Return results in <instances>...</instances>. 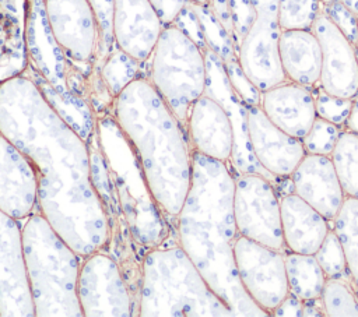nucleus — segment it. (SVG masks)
I'll use <instances>...</instances> for the list:
<instances>
[{"label":"nucleus","instance_id":"43","mask_svg":"<svg viewBox=\"0 0 358 317\" xmlns=\"http://www.w3.org/2000/svg\"><path fill=\"white\" fill-rule=\"evenodd\" d=\"M256 17L278 20V0H249Z\"/></svg>","mask_w":358,"mask_h":317},{"label":"nucleus","instance_id":"1","mask_svg":"<svg viewBox=\"0 0 358 317\" xmlns=\"http://www.w3.org/2000/svg\"><path fill=\"white\" fill-rule=\"evenodd\" d=\"M0 134L32 162L38 209L84 258L105 249L108 218L92 179L88 141L25 71L0 82Z\"/></svg>","mask_w":358,"mask_h":317},{"label":"nucleus","instance_id":"27","mask_svg":"<svg viewBox=\"0 0 358 317\" xmlns=\"http://www.w3.org/2000/svg\"><path fill=\"white\" fill-rule=\"evenodd\" d=\"M333 229L340 237L348 274L358 290V198L345 197L340 212L333 221Z\"/></svg>","mask_w":358,"mask_h":317},{"label":"nucleus","instance_id":"40","mask_svg":"<svg viewBox=\"0 0 358 317\" xmlns=\"http://www.w3.org/2000/svg\"><path fill=\"white\" fill-rule=\"evenodd\" d=\"M164 25L173 24L189 0H148Z\"/></svg>","mask_w":358,"mask_h":317},{"label":"nucleus","instance_id":"18","mask_svg":"<svg viewBox=\"0 0 358 317\" xmlns=\"http://www.w3.org/2000/svg\"><path fill=\"white\" fill-rule=\"evenodd\" d=\"M162 28L164 24L148 0H113L115 45L140 63L150 57Z\"/></svg>","mask_w":358,"mask_h":317},{"label":"nucleus","instance_id":"47","mask_svg":"<svg viewBox=\"0 0 358 317\" xmlns=\"http://www.w3.org/2000/svg\"><path fill=\"white\" fill-rule=\"evenodd\" d=\"M189 1L194 4H207V0H189Z\"/></svg>","mask_w":358,"mask_h":317},{"label":"nucleus","instance_id":"20","mask_svg":"<svg viewBox=\"0 0 358 317\" xmlns=\"http://www.w3.org/2000/svg\"><path fill=\"white\" fill-rule=\"evenodd\" d=\"M186 130L194 152L231 165L234 152V130L224 108L201 95L190 108Z\"/></svg>","mask_w":358,"mask_h":317},{"label":"nucleus","instance_id":"34","mask_svg":"<svg viewBox=\"0 0 358 317\" xmlns=\"http://www.w3.org/2000/svg\"><path fill=\"white\" fill-rule=\"evenodd\" d=\"M316 115L324 120H329L337 126H341L347 121V117L351 110L352 99L334 96L319 85L313 88Z\"/></svg>","mask_w":358,"mask_h":317},{"label":"nucleus","instance_id":"24","mask_svg":"<svg viewBox=\"0 0 358 317\" xmlns=\"http://www.w3.org/2000/svg\"><path fill=\"white\" fill-rule=\"evenodd\" d=\"M278 50L288 81L312 89L319 85L322 47L312 29H281Z\"/></svg>","mask_w":358,"mask_h":317},{"label":"nucleus","instance_id":"14","mask_svg":"<svg viewBox=\"0 0 358 317\" xmlns=\"http://www.w3.org/2000/svg\"><path fill=\"white\" fill-rule=\"evenodd\" d=\"M312 31L322 47L319 87L326 92L352 99L358 94V56L352 45L323 10L317 14Z\"/></svg>","mask_w":358,"mask_h":317},{"label":"nucleus","instance_id":"46","mask_svg":"<svg viewBox=\"0 0 358 317\" xmlns=\"http://www.w3.org/2000/svg\"><path fill=\"white\" fill-rule=\"evenodd\" d=\"M343 1L350 10H352L355 14H358V0H340Z\"/></svg>","mask_w":358,"mask_h":317},{"label":"nucleus","instance_id":"4","mask_svg":"<svg viewBox=\"0 0 358 317\" xmlns=\"http://www.w3.org/2000/svg\"><path fill=\"white\" fill-rule=\"evenodd\" d=\"M94 183L105 186L144 250L173 239L175 229L152 197L136 152L110 110L96 115L88 140Z\"/></svg>","mask_w":358,"mask_h":317},{"label":"nucleus","instance_id":"23","mask_svg":"<svg viewBox=\"0 0 358 317\" xmlns=\"http://www.w3.org/2000/svg\"><path fill=\"white\" fill-rule=\"evenodd\" d=\"M31 0H0V82L28 66L27 28Z\"/></svg>","mask_w":358,"mask_h":317},{"label":"nucleus","instance_id":"13","mask_svg":"<svg viewBox=\"0 0 358 317\" xmlns=\"http://www.w3.org/2000/svg\"><path fill=\"white\" fill-rule=\"evenodd\" d=\"M0 317H35L22 223L0 211Z\"/></svg>","mask_w":358,"mask_h":317},{"label":"nucleus","instance_id":"22","mask_svg":"<svg viewBox=\"0 0 358 317\" xmlns=\"http://www.w3.org/2000/svg\"><path fill=\"white\" fill-rule=\"evenodd\" d=\"M280 209L287 250L315 254L330 230L327 219L294 191L281 196Z\"/></svg>","mask_w":358,"mask_h":317},{"label":"nucleus","instance_id":"37","mask_svg":"<svg viewBox=\"0 0 358 317\" xmlns=\"http://www.w3.org/2000/svg\"><path fill=\"white\" fill-rule=\"evenodd\" d=\"M95 8L99 27H101V34H102V49H101V56L98 61V68L102 66L105 61L106 56L115 46L113 40V31H112V15H113V0H90Z\"/></svg>","mask_w":358,"mask_h":317},{"label":"nucleus","instance_id":"8","mask_svg":"<svg viewBox=\"0 0 358 317\" xmlns=\"http://www.w3.org/2000/svg\"><path fill=\"white\" fill-rule=\"evenodd\" d=\"M42 6L52 38L63 54L90 80L103 84L98 68L102 34L92 3L90 0H42Z\"/></svg>","mask_w":358,"mask_h":317},{"label":"nucleus","instance_id":"5","mask_svg":"<svg viewBox=\"0 0 358 317\" xmlns=\"http://www.w3.org/2000/svg\"><path fill=\"white\" fill-rule=\"evenodd\" d=\"M138 317H229V306L210 288L176 236L144 253Z\"/></svg>","mask_w":358,"mask_h":317},{"label":"nucleus","instance_id":"45","mask_svg":"<svg viewBox=\"0 0 358 317\" xmlns=\"http://www.w3.org/2000/svg\"><path fill=\"white\" fill-rule=\"evenodd\" d=\"M345 124H347L350 131H354V133L358 134V94L352 98L351 110H350V115L347 117Z\"/></svg>","mask_w":358,"mask_h":317},{"label":"nucleus","instance_id":"28","mask_svg":"<svg viewBox=\"0 0 358 317\" xmlns=\"http://www.w3.org/2000/svg\"><path fill=\"white\" fill-rule=\"evenodd\" d=\"M99 74L108 92L115 99L129 82L144 75V63L133 59L115 45L99 67Z\"/></svg>","mask_w":358,"mask_h":317},{"label":"nucleus","instance_id":"42","mask_svg":"<svg viewBox=\"0 0 358 317\" xmlns=\"http://www.w3.org/2000/svg\"><path fill=\"white\" fill-rule=\"evenodd\" d=\"M303 300L299 299L296 295L289 292L271 311L273 316L277 317H302Z\"/></svg>","mask_w":358,"mask_h":317},{"label":"nucleus","instance_id":"6","mask_svg":"<svg viewBox=\"0 0 358 317\" xmlns=\"http://www.w3.org/2000/svg\"><path fill=\"white\" fill-rule=\"evenodd\" d=\"M35 317H83L77 285L83 257L36 211L22 222Z\"/></svg>","mask_w":358,"mask_h":317},{"label":"nucleus","instance_id":"10","mask_svg":"<svg viewBox=\"0 0 358 317\" xmlns=\"http://www.w3.org/2000/svg\"><path fill=\"white\" fill-rule=\"evenodd\" d=\"M234 216L238 233L250 240L282 250L285 247L280 196L273 183L257 173L235 175Z\"/></svg>","mask_w":358,"mask_h":317},{"label":"nucleus","instance_id":"11","mask_svg":"<svg viewBox=\"0 0 358 317\" xmlns=\"http://www.w3.org/2000/svg\"><path fill=\"white\" fill-rule=\"evenodd\" d=\"M284 254L282 250L241 235L234 244L241 283L250 299L268 314L289 293Z\"/></svg>","mask_w":358,"mask_h":317},{"label":"nucleus","instance_id":"35","mask_svg":"<svg viewBox=\"0 0 358 317\" xmlns=\"http://www.w3.org/2000/svg\"><path fill=\"white\" fill-rule=\"evenodd\" d=\"M322 10L352 45L358 43V14L340 0L322 4Z\"/></svg>","mask_w":358,"mask_h":317},{"label":"nucleus","instance_id":"33","mask_svg":"<svg viewBox=\"0 0 358 317\" xmlns=\"http://www.w3.org/2000/svg\"><path fill=\"white\" fill-rule=\"evenodd\" d=\"M340 126L316 116L310 130L302 138L306 154L330 156L340 137Z\"/></svg>","mask_w":358,"mask_h":317},{"label":"nucleus","instance_id":"41","mask_svg":"<svg viewBox=\"0 0 358 317\" xmlns=\"http://www.w3.org/2000/svg\"><path fill=\"white\" fill-rule=\"evenodd\" d=\"M207 4L211 8L215 18L221 22V25L231 35V38H232L236 49H238L236 35H235V25H234V15H232V8H231L229 0H207Z\"/></svg>","mask_w":358,"mask_h":317},{"label":"nucleus","instance_id":"9","mask_svg":"<svg viewBox=\"0 0 358 317\" xmlns=\"http://www.w3.org/2000/svg\"><path fill=\"white\" fill-rule=\"evenodd\" d=\"M77 295L83 317L137 316V303L123 271L105 249L83 258Z\"/></svg>","mask_w":358,"mask_h":317},{"label":"nucleus","instance_id":"3","mask_svg":"<svg viewBox=\"0 0 358 317\" xmlns=\"http://www.w3.org/2000/svg\"><path fill=\"white\" fill-rule=\"evenodd\" d=\"M110 113L131 144L152 197L175 229L193 172L186 126L145 75L129 82L115 96Z\"/></svg>","mask_w":358,"mask_h":317},{"label":"nucleus","instance_id":"39","mask_svg":"<svg viewBox=\"0 0 358 317\" xmlns=\"http://www.w3.org/2000/svg\"><path fill=\"white\" fill-rule=\"evenodd\" d=\"M232 15H234V25H235V35H236V45L239 49L241 40L250 28L252 22L256 18L255 8L252 7L249 0H229Z\"/></svg>","mask_w":358,"mask_h":317},{"label":"nucleus","instance_id":"44","mask_svg":"<svg viewBox=\"0 0 358 317\" xmlns=\"http://www.w3.org/2000/svg\"><path fill=\"white\" fill-rule=\"evenodd\" d=\"M302 316H306V317H323V316H326L322 299L317 297V299L303 300Z\"/></svg>","mask_w":358,"mask_h":317},{"label":"nucleus","instance_id":"25","mask_svg":"<svg viewBox=\"0 0 358 317\" xmlns=\"http://www.w3.org/2000/svg\"><path fill=\"white\" fill-rule=\"evenodd\" d=\"M289 292L302 300L322 296L326 275L315 254H301L288 251L284 254Z\"/></svg>","mask_w":358,"mask_h":317},{"label":"nucleus","instance_id":"17","mask_svg":"<svg viewBox=\"0 0 358 317\" xmlns=\"http://www.w3.org/2000/svg\"><path fill=\"white\" fill-rule=\"evenodd\" d=\"M248 126L250 145L262 168L278 180L289 179L306 154L302 140L277 127L260 106H248Z\"/></svg>","mask_w":358,"mask_h":317},{"label":"nucleus","instance_id":"30","mask_svg":"<svg viewBox=\"0 0 358 317\" xmlns=\"http://www.w3.org/2000/svg\"><path fill=\"white\" fill-rule=\"evenodd\" d=\"M192 4L199 15L207 47L211 49L222 60L224 64L232 60H236L238 49L231 35L227 32V29L221 25V22L213 14L208 4H194V3Z\"/></svg>","mask_w":358,"mask_h":317},{"label":"nucleus","instance_id":"26","mask_svg":"<svg viewBox=\"0 0 358 317\" xmlns=\"http://www.w3.org/2000/svg\"><path fill=\"white\" fill-rule=\"evenodd\" d=\"M330 158L345 197L358 198V134L341 131Z\"/></svg>","mask_w":358,"mask_h":317},{"label":"nucleus","instance_id":"19","mask_svg":"<svg viewBox=\"0 0 358 317\" xmlns=\"http://www.w3.org/2000/svg\"><path fill=\"white\" fill-rule=\"evenodd\" d=\"M289 180L292 190L302 200L319 211L327 221H334L340 212L345 194L327 155L305 154Z\"/></svg>","mask_w":358,"mask_h":317},{"label":"nucleus","instance_id":"21","mask_svg":"<svg viewBox=\"0 0 358 317\" xmlns=\"http://www.w3.org/2000/svg\"><path fill=\"white\" fill-rule=\"evenodd\" d=\"M260 108L277 127L299 140L317 116L312 88L288 80L263 91Z\"/></svg>","mask_w":358,"mask_h":317},{"label":"nucleus","instance_id":"36","mask_svg":"<svg viewBox=\"0 0 358 317\" xmlns=\"http://www.w3.org/2000/svg\"><path fill=\"white\" fill-rule=\"evenodd\" d=\"M224 66H225L228 78H229L234 89L242 98V101L248 106H260L262 91L246 75V73L243 71V68L239 63V59L225 63Z\"/></svg>","mask_w":358,"mask_h":317},{"label":"nucleus","instance_id":"15","mask_svg":"<svg viewBox=\"0 0 358 317\" xmlns=\"http://www.w3.org/2000/svg\"><path fill=\"white\" fill-rule=\"evenodd\" d=\"M0 211L24 222L38 209V175L11 141L0 134Z\"/></svg>","mask_w":358,"mask_h":317},{"label":"nucleus","instance_id":"12","mask_svg":"<svg viewBox=\"0 0 358 317\" xmlns=\"http://www.w3.org/2000/svg\"><path fill=\"white\" fill-rule=\"evenodd\" d=\"M206 56V91L204 94L217 101L227 112L234 130V152L231 158L232 170L238 173H257L267 177L271 183L281 182L273 177L256 159L248 126V105L234 89L222 60L208 47L204 49Z\"/></svg>","mask_w":358,"mask_h":317},{"label":"nucleus","instance_id":"16","mask_svg":"<svg viewBox=\"0 0 358 317\" xmlns=\"http://www.w3.org/2000/svg\"><path fill=\"white\" fill-rule=\"evenodd\" d=\"M280 34L277 18L256 17L238 49L243 71L262 92L287 81L280 60Z\"/></svg>","mask_w":358,"mask_h":317},{"label":"nucleus","instance_id":"38","mask_svg":"<svg viewBox=\"0 0 358 317\" xmlns=\"http://www.w3.org/2000/svg\"><path fill=\"white\" fill-rule=\"evenodd\" d=\"M173 24L178 25L189 38H192L203 50L207 47L199 15L190 1L180 11V14L178 15V18L175 20Z\"/></svg>","mask_w":358,"mask_h":317},{"label":"nucleus","instance_id":"48","mask_svg":"<svg viewBox=\"0 0 358 317\" xmlns=\"http://www.w3.org/2000/svg\"><path fill=\"white\" fill-rule=\"evenodd\" d=\"M329 1H331V0H322V4H326V3H329Z\"/></svg>","mask_w":358,"mask_h":317},{"label":"nucleus","instance_id":"31","mask_svg":"<svg viewBox=\"0 0 358 317\" xmlns=\"http://www.w3.org/2000/svg\"><path fill=\"white\" fill-rule=\"evenodd\" d=\"M322 0H278V24L281 29H312Z\"/></svg>","mask_w":358,"mask_h":317},{"label":"nucleus","instance_id":"49","mask_svg":"<svg viewBox=\"0 0 358 317\" xmlns=\"http://www.w3.org/2000/svg\"><path fill=\"white\" fill-rule=\"evenodd\" d=\"M355 50H357V56H358V43L355 45Z\"/></svg>","mask_w":358,"mask_h":317},{"label":"nucleus","instance_id":"7","mask_svg":"<svg viewBox=\"0 0 358 317\" xmlns=\"http://www.w3.org/2000/svg\"><path fill=\"white\" fill-rule=\"evenodd\" d=\"M144 75L186 126L190 108L206 91L204 50L178 25H164L144 63Z\"/></svg>","mask_w":358,"mask_h":317},{"label":"nucleus","instance_id":"2","mask_svg":"<svg viewBox=\"0 0 358 317\" xmlns=\"http://www.w3.org/2000/svg\"><path fill=\"white\" fill-rule=\"evenodd\" d=\"M232 166L193 151L192 183L175 219V235L210 288L235 316H268L243 289L234 256L239 233L234 216Z\"/></svg>","mask_w":358,"mask_h":317},{"label":"nucleus","instance_id":"32","mask_svg":"<svg viewBox=\"0 0 358 317\" xmlns=\"http://www.w3.org/2000/svg\"><path fill=\"white\" fill-rule=\"evenodd\" d=\"M326 278H343L350 275L343 244L334 229H330L315 253Z\"/></svg>","mask_w":358,"mask_h":317},{"label":"nucleus","instance_id":"29","mask_svg":"<svg viewBox=\"0 0 358 317\" xmlns=\"http://www.w3.org/2000/svg\"><path fill=\"white\" fill-rule=\"evenodd\" d=\"M320 299L329 317H358V290L350 275L326 278Z\"/></svg>","mask_w":358,"mask_h":317}]
</instances>
